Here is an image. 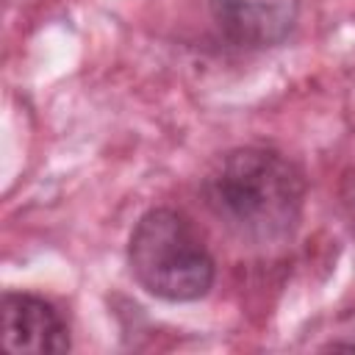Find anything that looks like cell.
<instances>
[{
	"label": "cell",
	"mask_w": 355,
	"mask_h": 355,
	"mask_svg": "<svg viewBox=\"0 0 355 355\" xmlns=\"http://www.w3.org/2000/svg\"><path fill=\"white\" fill-rule=\"evenodd\" d=\"M202 197L230 236L252 247H275L300 227L305 178L272 147H236L211 166Z\"/></svg>",
	"instance_id": "obj_1"
},
{
	"label": "cell",
	"mask_w": 355,
	"mask_h": 355,
	"mask_svg": "<svg viewBox=\"0 0 355 355\" xmlns=\"http://www.w3.org/2000/svg\"><path fill=\"white\" fill-rule=\"evenodd\" d=\"M128 263L139 286L166 302H191L214 286V258L194 222L175 208H150L128 239Z\"/></svg>",
	"instance_id": "obj_2"
},
{
	"label": "cell",
	"mask_w": 355,
	"mask_h": 355,
	"mask_svg": "<svg viewBox=\"0 0 355 355\" xmlns=\"http://www.w3.org/2000/svg\"><path fill=\"white\" fill-rule=\"evenodd\" d=\"M211 14L233 44L266 50L288 39L300 17V0H211Z\"/></svg>",
	"instance_id": "obj_3"
},
{
	"label": "cell",
	"mask_w": 355,
	"mask_h": 355,
	"mask_svg": "<svg viewBox=\"0 0 355 355\" xmlns=\"http://www.w3.org/2000/svg\"><path fill=\"white\" fill-rule=\"evenodd\" d=\"M3 349L6 352H67L69 330L58 308L36 294L6 291L3 294Z\"/></svg>",
	"instance_id": "obj_4"
}]
</instances>
